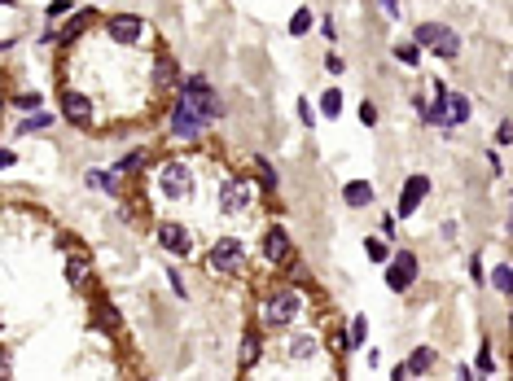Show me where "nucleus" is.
Segmentation results:
<instances>
[{"instance_id":"f257e3e1","label":"nucleus","mask_w":513,"mask_h":381,"mask_svg":"<svg viewBox=\"0 0 513 381\" xmlns=\"http://www.w3.org/2000/svg\"><path fill=\"white\" fill-rule=\"evenodd\" d=\"M206 119H211V114H206L202 106H193L189 96H176L167 127H171V136H180V141H197V136L206 131Z\"/></svg>"},{"instance_id":"f03ea898","label":"nucleus","mask_w":513,"mask_h":381,"mask_svg":"<svg viewBox=\"0 0 513 381\" xmlns=\"http://www.w3.org/2000/svg\"><path fill=\"white\" fill-rule=\"evenodd\" d=\"M299 311H303V294L299 289H272L268 298H263V324H272V329L294 324Z\"/></svg>"},{"instance_id":"7ed1b4c3","label":"nucleus","mask_w":513,"mask_h":381,"mask_svg":"<svg viewBox=\"0 0 513 381\" xmlns=\"http://www.w3.org/2000/svg\"><path fill=\"white\" fill-rule=\"evenodd\" d=\"M206 263H211L220 276H241V272H246V245H241L237 237H220V241L206 250Z\"/></svg>"},{"instance_id":"20e7f679","label":"nucleus","mask_w":513,"mask_h":381,"mask_svg":"<svg viewBox=\"0 0 513 381\" xmlns=\"http://www.w3.org/2000/svg\"><path fill=\"white\" fill-rule=\"evenodd\" d=\"M158 189L162 197H171V202H185V197L193 193V171H189V162H180V158H167L158 167Z\"/></svg>"},{"instance_id":"39448f33","label":"nucleus","mask_w":513,"mask_h":381,"mask_svg":"<svg viewBox=\"0 0 513 381\" xmlns=\"http://www.w3.org/2000/svg\"><path fill=\"white\" fill-rule=\"evenodd\" d=\"M382 272H386V285H391L395 294H408L412 285H417V272H421V268H417V254H412V250H395Z\"/></svg>"},{"instance_id":"423d86ee","label":"nucleus","mask_w":513,"mask_h":381,"mask_svg":"<svg viewBox=\"0 0 513 381\" xmlns=\"http://www.w3.org/2000/svg\"><path fill=\"white\" fill-rule=\"evenodd\" d=\"M176 96H189V101H193V106H202L211 119H220V114H224V101L215 96V88H211V79H206V75H189L185 84H180V92H176Z\"/></svg>"},{"instance_id":"0eeeda50","label":"nucleus","mask_w":513,"mask_h":381,"mask_svg":"<svg viewBox=\"0 0 513 381\" xmlns=\"http://www.w3.org/2000/svg\"><path fill=\"white\" fill-rule=\"evenodd\" d=\"M106 36H110L114 44L132 48V44L145 36V22L136 18V13H106Z\"/></svg>"},{"instance_id":"6e6552de","label":"nucleus","mask_w":513,"mask_h":381,"mask_svg":"<svg viewBox=\"0 0 513 381\" xmlns=\"http://www.w3.org/2000/svg\"><path fill=\"white\" fill-rule=\"evenodd\" d=\"M92 114H97V106H92V96H88V92H79V88H62V119H66V123L88 127V123H92Z\"/></svg>"},{"instance_id":"1a4fd4ad","label":"nucleus","mask_w":513,"mask_h":381,"mask_svg":"<svg viewBox=\"0 0 513 381\" xmlns=\"http://www.w3.org/2000/svg\"><path fill=\"white\" fill-rule=\"evenodd\" d=\"M263 259L272 263V268H290L294 263V245H290V233L281 224H272L268 233H263Z\"/></svg>"},{"instance_id":"9d476101","label":"nucleus","mask_w":513,"mask_h":381,"mask_svg":"<svg viewBox=\"0 0 513 381\" xmlns=\"http://www.w3.org/2000/svg\"><path fill=\"white\" fill-rule=\"evenodd\" d=\"M430 197V175H408L404 180V193H400V206H395V215H412L421 202Z\"/></svg>"},{"instance_id":"9b49d317","label":"nucleus","mask_w":513,"mask_h":381,"mask_svg":"<svg viewBox=\"0 0 513 381\" xmlns=\"http://www.w3.org/2000/svg\"><path fill=\"white\" fill-rule=\"evenodd\" d=\"M251 197H255V193H251V180H246V175H241V180H228V185H224V197H220V210H224V215H241L246 206H251Z\"/></svg>"},{"instance_id":"f8f14e48","label":"nucleus","mask_w":513,"mask_h":381,"mask_svg":"<svg viewBox=\"0 0 513 381\" xmlns=\"http://www.w3.org/2000/svg\"><path fill=\"white\" fill-rule=\"evenodd\" d=\"M158 245L162 250H171V254H189L193 250V241H189V228L185 224H158Z\"/></svg>"},{"instance_id":"ddd939ff","label":"nucleus","mask_w":513,"mask_h":381,"mask_svg":"<svg viewBox=\"0 0 513 381\" xmlns=\"http://www.w3.org/2000/svg\"><path fill=\"white\" fill-rule=\"evenodd\" d=\"M259 355H263V333H259V329H246V333H241V351H237V368L255 373Z\"/></svg>"},{"instance_id":"4468645a","label":"nucleus","mask_w":513,"mask_h":381,"mask_svg":"<svg viewBox=\"0 0 513 381\" xmlns=\"http://www.w3.org/2000/svg\"><path fill=\"white\" fill-rule=\"evenodd\" d=\"M180 84V66H176V57H167V53H158V62H154V92H171ZM180 92V88H176Z\"/></svg>"},{"instance_id":"2eb2a0df","label":"nucleus","mask_w":513,"mask_h":381,"mask_svg":"<svg viewBox=\"0 0 513 381\" xmlns=\"http://www.w3.org/2000/svg\"><path fill=\"white\" fill-rule=\"evenodd\" d=\"M92 22H97V9H75V18L57 31V44H62V48H66V44H75V40L84 36V31H88Z\"/></svg>"},{"instance_id":"dca6fc26","label":"nucleus","mask_w":513,"mask_h":381,"mask_svg":"<svg viewBox=\"0 0 513 381\" xmlns=\"http://www.w3.org/2000/svg\"><path fill=\"white\" fill-rule=\"evenodd\" d=\"M342 202L351 210H364L373 202V185H369V180H346V185H342Z\"/></svg>"},{"instance_id":"f3484780","label":"nucleus","mask_w":513,"mask_h":381,"mask_svg":"<svg viewBox=\"0 0 513 381\" xmlns=\"http://www.w3.org/2000/svg\"><path fill=\"white\" fill-rule=\"evenodd\" d=\"M88 189H101L110 197H123V175L119 171H88Z\"/></svg>"},{"instance_id":"a211bd4d","label":"nucleus","mask_w":513,"mask_h":381,"mask_svg":"<svg viewBox=\"0 0 513 381\" xmlns=\"http://www.w3.org/2000/svg\"><path fill=\"white\" fill-rule=\"evenodd\" d=\"M88 276H92V263H88L84 254H71V259H66V280H71L75 289H84Z\"/></svg>"},{"instance_id":"6ab92c4d","label":"nucleus","mask_w":513,"mask_h":381,"mask_svg":"<svg viewBox=\"0 0 513 381\" xmlns=\"http://www.w3.org/2000/svg\"><path fill=\"white\" fill-rule=\"evenodd\" d=\"M364 254H369V263H377V268H386L395 250L386 245V237H377V233H373V237H364Z\"/></svg>"},{"instance_id":"aec40b11","label":"nucleus","mask_w":513,"mask_h":381,"mask_svg":"<svg viewBox=\"0 0 513 381\" xmlns=\"http://www.w3.org/2000/svg\"><path fill=\"white\" fill-rule=\"evenodd\" d=\"M448 123H452V127L470 123V96H465V92H448Z\"/></svg>"},{"instance_id":"412c9836","label":"nucleus","mask_w":513,"mask_h":381,"mask_svg":"<svg viewBox=\"0 0 513 381\" xmlns=\"http://www.w3.org/2000/svg\"><path fill=\"white\" fill-rule=\"evenodd\" d=\"M48 127H53V114L31 110V114H27V119H22L18 127H13V131H18V136H31V131H48Z\"/></svg>"},{"instance_id":"4be33fe9","label":"nucleus","mask_w":513,"mask_h":381,"mask_svg":"<svg viewBox=\"0 0 513 381\" xmlns=\"http://www.w3.org/2000/svg\"><path fill=\"white\" fill-rule=\"evenodd\" d=\"M443 31H448L443 22H417V31H412V40H417L421 48H435V44L443 40Z\"/></svg>"},{"instance_id":"5701e85b","label":"nucleus","mask_w":513,"mask_h":381,"mask_svg":"<svg viewBox=\"0 0 513 381\" xmlns=\"http://www.w3.org/2000/svg\"><path fill=\"white\" fill-rule=\"evenodd\" d=\"M404 364H408V373H412V377H426V373H430V364H435V351H430V346H417V351H412Z\"/></svg>"},{"instance_id":"b1692460","label":"nucleus","mask_w":513,"mask_h":381,"mask_svg":"<svg viewBox=\"0 0 513 381\" xmlns=\"http://www.w3.org/2000/svg\"><path fill=\"white\" fill-rule=\"evenodd\" d=\"M430 53H435V57H443V62H452V57L461 53V36H456V31L448 27V31H443V40H439L435 48H430Z\"/></svg>"},{"instance_id":"393cba45","label":"nucleus","mask_w":513,"mask_h":381,"mask_svg":"<svg viewBox=\"0 0 513 381\" xmlns=\"http://www.w3.org/2000/svg\"><path fill=\"white\" fill-rule=\"evenodd\" d=\"M321 114L325 119H338L342 114V88H325L321 92Z\"/></svg>"},{"instance_id":"a878e982","label":"nucleus","mask_w":513,"mask_h":381,"mask_svg":"<svg viewBox=\"0 0 513 381\" xmlns=\"http://www.w3.org/2000/svg\"><path fill=\"white\" fill-rule=\"evenodd\" d=\"M255 171H259V185H263V193H276V185H281V180H276V167H272V162H268V158H255Z\"/></svg>"},{"instance_id":"bb28decb","label":"nucleus","mask_w":513,"mask_h":381,"mask_svg":"<svg viewBox=\"0 0 513 381\" xmlns=\"http://www.w3.org/2000/svg\"><path fill=\"white\" fill-rule=\"evenodd\" d=\"M97 324H101V329H119V324H123L119 307H114V303H106V298H101V303H97Z\"/></svg>"},{"instance_id":"cd10ccee","label":"nucleus","mask_w":513,"mask_h":381,"mask_svg":"<svg viewBox=\"0 0 513 381\" xmlns=\"http://www.w3.org/2000/svg\"><path fill=\"white\" fill-rule=\"evenodd\" d=\"M311 22H316V13H311L307 5H303V9H294V18H290V36H307Z\"/></svg>"},{"instance_id":"c85d7f7f","label":"nucleus","mask_w":513,"mask_h":381,"mask_svg":"<svg viewBox=\"0 0 513 381\" xmlns=\"http://www.w3.org/2000/svg\"><path fill=\"white\" fill-rule=\"evenodd\" d=\"M145 158H150V154H145V149H136V154H127V158H119V167H114V171H119V175L127 180V175H136V171L145 167Z\"/></svg>"},{"instance_id":"c756f323","label":"nucleus","mask_w":513,"mask_h":381,"mask_svg":"<svg viewBox=\"0 0 513 381\" xmlns=\"http://www.w3.org/2000/svg\"><path fill=\"white\" fill-rule=\"evenodd\" d=\"M491 285H496V289H500L505 298H513V268H509V263H500V268H496V272H491Z\"/></svg>"},{"instance_id":"7c9ffc66","label":"nucleus","mask_w":513,"mask_h":381,"mask_svg":"<svg viewBox=\"0 0 513 381\" xmlns=\"http://www.w3.org/2000/svg\"><path fill=\"white\" fill-rule=\"evenodd\" d=\"M290 355H294V359H307V355H316V338H311V333H299V338L290 342Z\"/></svg>"},{"instance_id":"2f4dec72","label":"nucleus","mask_w":513,"mask_h":381,"mask_svg":"<svg viewBox=\"0 0 513 381\" xmlns=\"http://www.w3.org/2000/svg\"><path fill=\"white\" fill-rule=\"evenodd\" d=\"M364 338H369V320H364V316H356V320H351V333H346V351L364 346Z\"/></svg>"},{"instance_id":"473e14b6","label":"nucleus","mask_w":513,"mask_h":381,"mask_svg":"<svg viewBox=\"0 0 513 381\" xmlns=\"http://www.w3.org/2000/svg\"><path fill=\"white\" fill-rule=\"evenodd\" d=\"M395 57H400L404 66H417V62H421V44H417V40H404L400 48H395Z\"/></svg>"},{"instance_id":"72a5a7b5","label":"nucleus","mask_w":513,"mask_h":381,"mask_svg":"<svg viewBox=\"0 0 513 381\" xmlns=\"http://www.w3.org/2000/svg\"><path fill=\"white\" fill-rule=\"evenodd\" d=\"M474 373H478V377H491V373H496V355H491V346H483V351H478Z\"/></svg>"},{"instance_id":"f704fd0d","label":"nucleus","mask_w":513,"mask_h":381,"mask_svg":"<svg viewBox=\"0 0 513 381\" xmlns=\"http://www.w3.org/2000/svg\"><path fill=\"white\" fill-rule=\"evenodd\" d=\"M13 106H18V110H40L44 96L40 92H18V96H13Z\"/></svg>"},{"instance_id":"c9c22d12","label":"nucleus","mask_w":513,"mask_h":381,"mask_svg":"<svg viewBox=\"0 0 513 381\" xmlns=\"http://www.w3.org/2000/svg\"><path fill=\"white\" fill-rule=\"evenodd\" d=\"M299 123H303V127H311V123H316V110H311V101H307V96H299Z\"/></svg>"},{"instance_id":"e433bc0d","label":"nucleus","mask_w":513,"mask_h":381,"mask_svg":"<svg viewBox=\"0 0 513 381\" xmlns=\"http://www.w3.org/2000/svg\"><path fill=\"white\" fill-rule=\"evenodd\" d=\"M66 13H75V5H71V0H53V5H48V18H66Z\"/></svg>"},{"instance_id":"4c0bfd02","label":"nucleus","mask_w":513,"mask_h":381,"mask_svg":"<svg viewBox=\"0 0 513 381\" xmlns=\"http://www.w3.org/2000/svg\"><path fill=\"white\" fill-rule=\"evenodd\" d=\"M325 71H329V75H346V62H342L338 53H325Z\"/></svg>"},{"instance_id":"58836bf2","label":"nucleus","mask_w":513,"mask_h":381,"mask_svg":"<svg viewBox=\"0 0 513 381\" xmlns=\"http://www.w3.org/2000/svg\"><path fill=\"white\" fill-rule=\"evenodd\" d=\"M360 123H364V127H377V106H373V101L360 106Z\"/></svg>"},{"instance_id":"ea45409f","label":"nucleus","mask_w":513,"mask_h":381,"mask_svg":"<svg viewBox=\"0 0 513 381\" xmlns=\"http://www.w3.org/2000/svg\"><path fill=\"white\" fill-rule=\"evenodd\" d=\"M167 280H171V289H176V298H189V289H185V276H180L176 268H167Z\"/></svg>"},{"instance_id":"a19ab883","label":"nucleus","mask_w":513,"mask_h":381,"mask_svg":"<svg viewBox=\"0 0 513 381\" xmlns=\"http://www.w3.org/2000/svg\"><path fill=\"white\" fill-rule=\"evenodd\" d=\"M496 141H500V145H513V119H500V127H496Z\"/></svg>"},{"instance_id":"79ce46f5","label":"nucleus","mask_w":513,"mask_h":381,"mask_svg":"<svg viewBox=\"0 0 513 381\" xmlns=\"http://www.w3.org/2000/svg\"><path fill=\"white\" fill-rule=\"evenodd\" d=\"M377 228H382V237L391 241L395 237V215H382V224H377Z\"/></svg>"},{"instance_id":"37998d69","label":"nucleus","mask_w":513,"mask_h":381,"mask_svg":"<svg viewBox=\"0 0 513 381\" xmlns=\"http://www.w3.org/2000/svg\"><path fill=\"white\" fill-rule=\"evenodd\" d=\"M487 167H491V175H500L505 171V158L500 154H487Z\"/></svg>"},{"instance_id":"c03bdc74","label":"nucleus","mask_w":513,"mask_h":381,"mask_svg":"<svg viewBox=\"0 0 513 381\" xmlns=\"http://www.w3.org/2000/svg\"><path fill=\"white\" fill-rule=\"evenodd\" d=\"M470 276H474V280H483V259H478V254L470 259Z\"/></svg>"},{"instance_id":"a18cd8bd","label":"nucleus","mask_w":513,"mask_h":381,"mask_svg":"<svg viewBox=\"0 0 513 381\" xmlns=\"http://www.w3.org/2000/svg\"><path fill=\"white\" fill-rule=\"evenodd\" d=\"M382 9H386V18H400V0H382Z\"/></svg>"},{"instance_id":"49530a36","label":"nucleus","mask_w":513,"mask_h":381,"mask_svg":"<svg viewBox=\"0 0 513 381\" xmlns=\"http://www.w3.org/2000/svg\"><path fill=\"white\" fill-rule=\"evenodd\" d=\"M509 237H513V215H509Z\"/></svg>"},{"instance_id":"de8ad7c7","label":"nucleus","mask_w":513,"mask_h":381,"mask_svg":"<svg viewBox=\"0 0 513 381\" xmlns=\"http://www.w3.org/2000/svg\"><path fill=\"white\" fill-rule=\"evenodd\" d=\"M509 84H513V75H509Z\"/></svg>"},{"instance_id":"09e8293b","label":"nucleus","mask_w":513,"mask_h":381,"mask_svg":"<svg viewBox=\"0 0 513 381\" xmlns=\"http://www.w3.org/2000/svg\"><path fill=\"white\" fill-rule=\"evenodd\" d=\"M509 324H513V316H509Z\"/></svg>"}]
</instances>
